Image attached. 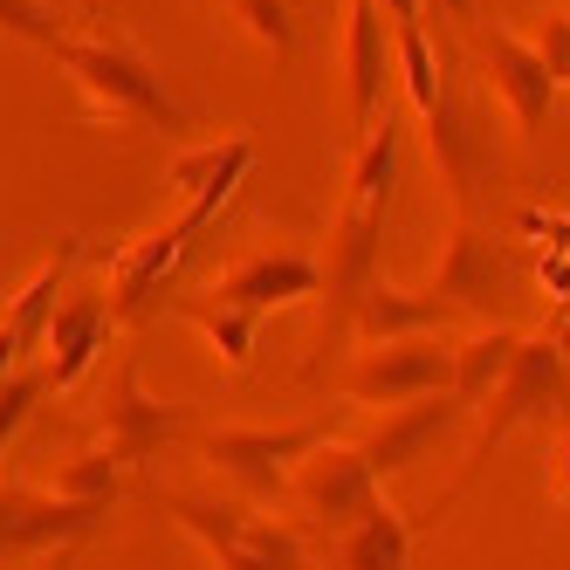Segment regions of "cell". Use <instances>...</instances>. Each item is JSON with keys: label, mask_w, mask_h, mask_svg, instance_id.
Listing matches in <instances>:
<instances>
[{"label": "cell", "mask_w": 570, "mask_h": 570, "mask_svg": "<svg viewBox=\"0 0 570 570\" xmlns=\"http://www.w3.org/2000/svg\"><path fill=\"white\" fill-rule=\"evenodd\" d=\"M49 56L76 76V90H83L90 110L110 117V125L193 131V110L173 97V83H166V76H158L131 42H104V35H62Z\"/></svg>", "instance_id": "obj_1"}, {"label": "cell", "mask_w": 570, "mask_h": 570, "mask_svg": "<svg viewBox=\"0 0 570 570\" xmlns=\"http://www.w3.org/2000/svg\"><path fill=\"white\" fill-rule=\"evenodd\" d=\"M234 186H240V179L199 186L193 199H179V214H173L166 227H151V234L131 240V248H117V255H110V268H104V303H110L117 323H145V316L158 309V296H166V275L179 268L186 240H193V234H207V227L220 220V207L234 199Z\"/></svg>", "instance_id": "obj_2"}, {"label": "cell", "mask_w": 570, "mask_h": 570, "mask_svg": "<svg viewBox=\"0 0 570 570\" xmlns=\"http://www.w3.org/2000/svg\"><path fill=\"white\" fill-rule=\"evenodd\" d=\"M563 344H557V331H543V337H522L515 344V364L502 372V385L488 392V405H481V433H474V446H468V461H461V481H474L481 468H488V454L515 433V426H529V420H550L557 405L570 399V379H563Z\"/></svg>", "instance_id": "obj_3"}, {"label": "cell", "mask_w": 570, "mask_h": 570, "mask_svg": "<svg viewBox=\"0 0 570 570\" xmlns=\"http://www.w3.org/2000/svg\"><path fill=\"white\" fill-rule=\"evenodd\" d=\"M289 502L316 537H344L351 522H364L385 502V481L372 474V461L357 454V440H323L296 461L289 474Z\"/></svg>", "instance_id": "obj_4"}, {"label": "cell", "mask_w": 570, "mask_h": 570, "mask_svg": "<svg viewBox=\"0 0 570 570\" xmlns=\"http://www.w3.org/2000/svg\"><path fill=\"white\" fill-rule=\"evenodd\" d=\"M179 440H193V405L145 392L138 357H117V372H110V385L97 399V446H110V454L131 468V461L166 454Z\"/></svg>", "instance_id": "obj_5"}, {"label": "cell", "mask_w": 570, "mask_h": 570, "mask_svg": "<svg viewBox=\"0 0 570 570\" xmlns=\"http://www.w3.org/2000/svg\"><path fill=\"white\" fill-rule=\"evenodd\" d=\"M331 440V426L309 420V426H214L199 433V454L220 468V481H234L248 502H275L289 495V474L309 446Z\"/></svg>", "instance_id": "obj_6"}, {"label": "cell", "mask_w": 570, "mask_h": 570, "mask_svg": "<svg viewBox=\"0 0 570 570\" xmlns=\"http://www.w3.org/2000/svg\"><path fill=\"white\" fill-rule=\"evenodd\" d=\"M433 392H454V344L446 337H392V344H364L344 372V399L351 405H413Z\"/></svg>", "instance_id": "obj_7"}, {"label": "cell", "mask_w": 570, "mask_h": 570, "mask_svg": "<svg viewBox=\"0 0 570 570\" xmlns=\"http://www.w3.org/2000/svg\"><path fill=\"white\" fill-rule=\"evenodd\" d=\"M420 296L440 303L446 316H481V323H495L502 303L515 296V255H509V240H495L488 227L461 220Z\"/></svg>", "instance_id": "obj_8"}, {"label": "cell", "mask_w": 570, "mask_h": 570, "mask_svg": "<svg viewBox=\"0 0 570 570\" xmlns=\"http://www.w3.org/2000/svg\"><path fill=\"white\" fill-rule=\"evenodd\" d=\"M104 502H62L56 488H28V481H0V563H28L49 550H76L97 537Z\"/></svg>", "instance_id": "obj_9"}, {"label": "cell", "mask_w": 570, "mask_h": 570, "mask_svg": "<svg viewBox=\"0 0 570 570\" xmlns=\"http://www.w3.org/2000/svg\"><path fill=\"white\" fill-rule=\"evenodd\" d=\"M83 262V234H69L62 248L35 268L14 296H0V379H14L21 364L42 351V337H49V316H56V303L69 296V268Z\"/></svg>", "instance_id": "obj_10"}, {"label": "cell", "mask_w": 570, "mask_h": 570, "mask_svg": "<svg viewBox=\"0 0 570 570\" xmlns=\"http://www.w3.org/2000/svg\"><path fill=\"white\" fill-rule=\"evenodd\" d=\"M379 240H385V207H357L344 199L337 220H331V248H323V303H331V323H351L357 296L379 282Z\"/></svg>", "instance_id": "obj_11"}, {"label": "cell", "mask_w": 570, "mask_h": 570, "mask_svg": "<svg viewBox=\"0 0 570 570\" xmlns=\"http://www.w3.org/2000/svg\"><path fill=\"white\" fill-rule=\"evenodd\" d=\"M461 420H468V405H461L454 392H433V399H413V405H385L379 426L357 440V454L372 461L379 481H392V474L413 468L420 454H433V446L454 433Z\"/></svg>", "instance_id": "obj_12"}, {"label": "cell", "mask_w": 570, "mask_h": 570, "mask_svg": "<svg viewBox=\"0 0 570 570\" xmlns=\"http://www.w3.org/2000/svg\"><path fill=\"white\" fill-rule=\"evenodd\" d=\"M468 35H474L481 76L495 83V97H502L509 117H515V131H522V138H537V131H543V117H550V104H557V83H550L543 56L529 49L522 35H509V28H468Z\"/></svg>", "instance_id": "obj_13"}, {"label": "cell", "mask_w": 570, "mask_h": 570, "mask_svg": "<svg viewBox=\"0 0 570 570\" xmlns=\"http://www.w3.org/2000/svg\"><path fill=\"white\" fill-rule=\"evenodd\" d=\"M323 289V268L316 255H296V248H262V255H240L234 268H220L214 282V303H234L248 316H268V309H289V303H309Z\"/></svg>", "instance_id": "obj_14"}, {"label": "cell", "mask_w": 570, "mask_h": 570, "mask_svg": "<svg viewBox=\"0 0 570 570\" xmlns=\"http://www.w3.org/2000/svg\"><path fill=\"white\" fill-rule=\"evenodd\" d=\"M392 83V28L379 0H351V21H344V117L351 131L364 138L379 125V104Z\"/></svg>", "instance_id": "obj_15"}, {"label": "cell", "mask_w": 570, "mask_h": 570, "mask_svg": "<svg viewBox=\"0 0 570 570\" xmlns=\"http://www.w3.org/2000/svg\"><path fill=\"white\" fill-rule=\"evenodd\" d=\"M110 331H117V316H110V303H104V289H83V296H62L56 303V316H49V337H42V385L49 392H69L76 379L90 372V364L104 357V344H110Z\"/></svg>", "instance_id": "obj_16"}, {"label": "cell", "mask_w": 570, "mask_h": 570, "mask_svg": "<svg viewBox=\"0 0 570 570\" xmlns=\"http://www.w3.org/2000/svg\"><path fill=\"white\" fill-rule=\"evenodd\" d=\"M309 570H413V522L392 502H379L344 537H323V557Z\"/></svg>", "instance_id": "obj_17"}, {"label": "cell", "mask_w": 570, "mask_h": 570, "mask_svg": "<svg viewBox=\"0 0 570 570\" xmlns=\"http://www.w3.org/2000/svg\"><path fill=\"white\" fill-rule=\"evenodd\" d=\"M351 323H357V337H364V344H392V337H426V331H446L454 316H446L440 303H426L420 289H392V282H372V289L357 296Z\"/></svg>", "instance_id": "obj_18"}, {"label": "cell", "mask_w": 570, "mask_h": 570, "mask_svg": "<svg viewBox=\"0 0 570 570\" xmlns=\"http://www.w3.org/2000/svg\"><path fill=\"white\" fill-rule=\"evenodd\" d=\"M166 509L179 515L186 537L207 543L214 570H262V563L248 557V543H240V529H248V509H240V502H214V495H166Z\"/></svg>", "instance_id": "obj_19"}, {"label": "cell", "mask_w": 570, "mask_h": 570, "mask_svg": "<svg viewBox=\"0 0 570 570\" xmlns=\"http://www.w3.org/2000/svg\"><path fill=\"white\" fill-rule=\"evenodd\" d=\"M515 344H522V331H509V323H488L481 337L454 344V399L468 405V413H481L488 392L502 385V372L515 364Z\"/></svg>", "instance_id": "obj_20"}, {"label": "cell", "mask_w": 570, "mask_h": 570, "mask_svg": "<svg viewBox=\"0 0 570 570\" xmlns=\"http://www.w3.org/2000/svg\"><path fill=\"white\" fill-rule=\"evenodd\" d=\"M173 316H186L193 331L220 351L227 372H248V364H255V331H262V316L234 309V303H214V296H179V303H173Z\"/></svg>", "instance_id": "obj_21"}, {"label": "cell", "mask_w": 570, "mask_h": 570, "mask_svg": "<svg viewBox=\"0 0 570 570\" xmlns=\"http://www.w3.org/2000/svg\"><path fill=\"white\" fill-rule=\"evenodd\" d=\"M56 495L62 502H117L125 495V461L110 454V446H83V454H69L62 474H56Z\"/></svg>", "instance_id": "obj_22"}, {"label": "cell", "mask_w": 570, "mask_h": 570, "mask_svg": "<svg viewBox=\"0 0 570 570\" xmlns=\"http://www.w3.org/2000/svg\"><path fill=\"white\" fill-rule=\"evenodd\" d=\"M248 166H255V138H227V145H207V151H186L179 166L166 173V186L179 199H193L199 186H214V179H248Z\"/></svg>", "instance_id": "obj_23"}, {"label": "cell", "mask_w": 570, "mask_h": 570, "mask_svg": "<svg viewBox=\"0 0 570 570\" xmlns=\"http://www.w3.org/2000/svg\"><path fill=\"white\" fill-rule=\"evenodd\" d=\"M227 14L255 35L268 56H289L296 49V21H289V0H227Z\"/></svg>", "instance_id": "obj_24"}, {"label": "cell", "mask_w": 570, "mask_h": 570, "mask_svg": "<svg viewBox=\"0 0 570 570\" xmlns=\"http://www.w3.org/2000/svg\"><path fill=\"white\" fill-rule=\"evenodd\" d=\"M0 35H14L28 49H56L69 35V21L49 8V0H0Z\"/></svg>", "instance_id": "obj_25"}, {"label": "cell", "mask_w": 570, "mask_h": 570, "mask_svg": "<svg viewBox=\"0 0 570 570\" xmlns=\"http://www.w3.org/2000/svg\"><path fill=\"white\" fill-rule=\"evenodd\" d=\"M42 399H49V385H42V372H35V364H21L14 379H0V454L14 446V433L28 426V413H35Z\"/></svg>", "instance_id": "obj_26"}, {"label": "cell", "mask_w": 570, "mask_h": 570, "mask_svg": "<svg viewBox=\"0 0 570 570\" xmlns=\"http://www.w3.org/2000/svg\"><path fill=\"white\" fill-rule=\"evenodd\" d=\"M522 42L543 56L550 83L563 90V83H570V14H563V8H557V14H537V21H529V35H522Z\"/></svg>", "instance_id": "obj_27"}, {"label": "cell", "mask_w": 570, "mask_h": 570, "mask_svg": "<svg viewBox=\"0 0 570 570\" xmlns=\"http://www.w3.org/2000/svg\"><path fill=\"white\" fill-rule=\"evenodd\" d=\"M515 227H522V234H537L550 255H570V214H543V207H522V214H515Z\"/></svg>", "instance_id": "obj_28"}, {"label": "cell", "mask_w": 570, "mask_h": 570, "mask_svg": "<svg viewBox=\"0 0 570 570\" xmlns=\"http://www.w3.org/2000/svg\"><path fill=\"white\" fill-rule=\"evenodd\" d=\"M537 275H543V289H550V303L563 309V303H570V255H543V262H537Z\"/></svg>", "instance_id": "obj_29"}, {"label": "cell", "mask_w": 570, "mask_h": 570, "mask_svg": "<svg viewBox=\"0 0 570 570\" xmlns=\"http://www.w3.org/2000/svg\"><path fill=\"white\" fill-rule=\"evenodd\" d=\"M426 8H440L446 21H461V28H481V0H426Z\"/></svg>", "instance_id": "obj_30"}, {"label": "cell", "mask_w": 570, "mask_h": 570, "mask_svg": "<svg viewBox=\"0 0 570 570\" xmlns=\"http://www.w3.org/2000/svg\"><path fill=\"white\" fill-rule=\"evenodd\" d=\"M557 468H550V488H557V495H570V433L557 440V454H550Z\"/></svg>", "instance_id": "obj_31"}, {"label": "cell", "mask_w": 570, "mask_h": 570, "mask_svg": "<svg viewBox=\"0 0 570 570\" xmlns=\"http://www.w3.org/2000/svg\"><path fill=\"white\" fill-rule=\"evenodd\" d=\"M379 8H385V21L399 28V21H420V8H426V0H379Z\"/></svg>", "instance_id": "obj_32"}, {"label": "cell", "mask_w": 570, "mask_h": 570, "mask_svg": "<svg viewBox=\"0 0 570 570\" xmlns=\"http://www.w3.org/2000/svg\"><path fill=\"white\" fill-rule=\"evenodd\" d=\"M35 570H76V550H49V557L35 563Z\"/></svg>", "instance_id": "obj_33"}]
</instances>
